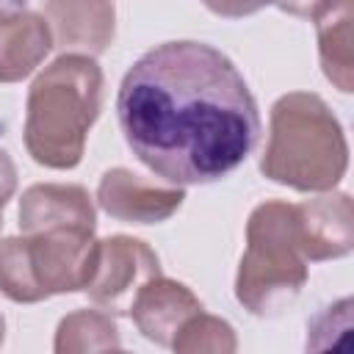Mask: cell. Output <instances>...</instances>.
Instances as JSON below:
<instances>
[{
	"instance_id": "5bb4252c",
	"label": "cell",
	"mask_w": 354,
	"mask_h": 354,
	"mask_svg": "<svg viewBox=\"0 0 354 354\" xmlns=\"http://www.w3.org/2000/svg\"><path fill=\"white\" fill-rule=\"evenodd\" d=\"M55 354H91V351H119L122 337L113 315L108 310H75L58 321Z\"/></svg>"
},
{
	"instance_id": "5b68a950",
	"label": "cell",
	"mask_w": 354,
	"mask_h": 354,
	"mask_svg": "<svg viewBox=\"0 0 354 354\" xmlns=\"http://www.w3.org/2000/svg\"><path fill=\"white\" fill-rule=\"evenodd\" d=\"M158 274L160 260L149 243L133 235H108L100 241L97 266L83 293L111 315H124L141 285Z\"/></svg>"
},
{
	"instance_id": "7402d4cb",
	"label": "cell",
	"mask_w": 354,
	"mask_h": 354,
	"mask_svg": "<svg viewBox=\"0 0 354 354\" xmlns=\"http://www.w3.org/2000/svg\"><path fill=\"white\" fill-rule=\"evenodd\" d=\"M0 230H3V213H0Z\"/></svg>"
},
{
	"instance_id": "30bf717a",
	"label": "cell",
	"mask_w": 354,
	"mask_h": 354,
	"mask_svg": "<svg viewBox=\"0 0 354 354\" xmlns=\"http://www.w3.org/2000/svg\"><path fill=\"white\" fill-rule=\"evenodd\" d=\"M53 44L64 53L102 55L116 36L113 0H47Z\"/></svg>"
},
{
	"instance_id": "44dd1931",
	"label": "cell",
	"mask_w": 354,
	"mask_h": 354,
	"mask_svg": "<svg viewBox=\"0 0 354 354\" xmlns=\"http://www.w3.org/2000/svg\"><path fill=\"white\" fill-rule=\"evenodd\" d=\"M3 337H6V321H3V315H0V346H3Z\"/></svg>"
},
{
	"instance_id": "8992f818",
	"label": "cell",
	"mask_w": 354,
	"mask_h": 354,
	"mask_svg": "<svg viewBox=\"0 0 354 354\" xmlns=\"http://www.w3.org/2000/svg\"><path fill=\"white\" fill-rule=\"evenodd\" d=\"M25 238H28L33 274H36V282L44 299L86 290L94 274L97 249H100V241L94 238V232L44 230V232H30Z\"/></svg>"
},
{
	"instance_id": "9a60e30c",
	"label": "cell",
	"mask_w": 354,
	"mask_h": 354,
	"mask_svg": "<svg viewBox=\"0 0 354 354\" xmlns=\"http://www.w3.org/2000/svg\"><path fill=\"white\" fill-rule=\"evenodd\" d=\"M0 293L17 304H36L44 301V293L36 282L28 238L14 235L0 241Z\"/></svg>"
},
{
	"instance_id": "6da1fadb",
	"label": "cell",
	"mask_w": 354,
	"mask_h": 354,
	"mask_svg": "<svg viewBox=\"0 0 354 354\" xmlns=\"http://www.w3.org/2000/svg\"><path fill=\"white\" fill-rule=\"evenodd\" d=\"M116 116L130 152L169 185L232 174L260 138L257 102L238 66L205 41H163L122 77Z\"/></svg>"
},
{
	"instance_id": "9c48e42d",
	"label": "cell",
	"mask_w": 354,
	"mask_h": 354,
	"mask_svg": "<svg viewBox=\"0 0 354 354\" xmlns=\"http://www.w3.org/2000/svg\"><path fill=\"white\" fill-rule=\"evenodd\" d=\"M17 216L25 235L44 230H97L94 199L75 183H36L25 188Z\"/></svg>"
},
{
	"instance_id": "7a4b0ae2",
	"label": "cell",
	"mask_w": 354,
	"mask_h": 354,
	"mask_svg": "<svg viewBox=\"0 0 354 354\" xmlns=\"http://www.w3.org/2000/svg\"><path fill=\"white\" fill-rule=\"evenodd\" d=\"M105 77L94 55L64 53L44 66L28 88L25 149L55 171H69L83 160L88 130L102 111Z\"/></svg>"
},
{
	"instance_id": "ba28073f",
	"label": "cell",
	"mask_w": 354,
	"mask_h": 354,
	"mask_svg": "<svg viewBox=\"0 0 354 354\" xmlns=\"http://www.w3.org/2000/svg\"><path fill=\"white\" fill-rule=\"evenodd\" d=\"M296 235L307 263L346 257L354 246L351 196L343 191H324L296 205Z\"/></svg>"
},
{
	"instance_id": "8fae6325",
	"label": "cell",
	"mask_w": 354,
	"mask_h": 354,
	"mask_svg": "<svg viewBox=\"0 0 354 354\" xmlns=\"http://www.w3.org/2000/svg\"><path fill=\"white\" fill-rule=\"evenodd\" d=\"M199 310H202V301L196 299V293L188 285L158 274L141 285V290L136 293L127 313H130L136 329L149 343L171 348V340L180 332V326Z\"/></svg>"
},
{
	"instance_id": "e0dca14e",
	"label": "cell",
	"mask_w": 354,
	"mask_h": 354,
	"mask_svg": "<svg viewBox=\"0 0 354 354\" xmlns=\"http://www.w3.org/2000/svg\"><path fill=\"white\" fill-rule=\"evenodd\" d=\"M207 11H213L216 17L224 19H243L257 14L260 8H266L271 0H202Z\"/></svg>"
},
{
	"instance_id": "ac0fdd59",
	"label": "cell",
	"mask_w": 354,
	"mask_h": 354,
	"mask_svg": "<svg viewBox=\"0 0 354 354\" xmlns=\"http://www.w3.org/2000/svg\"><path fill=\"white\" fill-rule=\"evenodd\" d=\"M279 11L290 14V17H301V19H315L332 0H271Z\"/></svg>"
},
{
	"instance_id": "7c38bea8",
	"label": "cell",
	"mask_w": 354,
	"mask_h": 354,
	"mask_svg": "<svg viewBox=\"0 0 354 354\" xmlns=\"http://www.w3.org/2000/svg\"><path fill=\"white\" fill-rule=\"evenodd\" d=\"M53 47V33L41 14L22 11L0 22V83H19L33 75Z\"/></svg>"
},
{
	"instance_id": "277c9868",
	"label": "cell",
	"mask_w": 354,
	"mask_h": 354,
	"mask_svg": "<svg viewBox=\"0 0 354 354\" xmlns=\"http://www.w3.org/2000/svg\"><path fill=\"white\" fill-rule=\"evenodd\" d=\"M307 282V260L299 252L296 205L260 202L246 221V252L235 274V299L257 318L285 310Z\"/></svg>"
},
{
	"instance_id": "d6986e66",
	"label": "cell",
	"mask_w": 354,
	"mask_h": 354,
	"mask_svg": "<svg viewBox=\"0 0 354 354\" xmlns=\"http://www.w3.org/2000/svg\"><path fill=\"white\" fill-rule=\"evenodd\" d=\"M17 191V163L6 149H0V213Z\"/></svg>"
},
{
	"instance_id": "4fadbf2b",
	"label": "cell",
	"mask_w": 354,
	"mask_h": 354,
	"mask_svg": "<svg viewBox=\"0 0 354 354\" xmlns=\"http://www.w3.org/2000/svg\"><path fill=\"white\" fill-rule=\"evenodd\" d=\"M351 19L354 0H332L313 22L318 36V58L324 77L343 94L354 91V55H351Z\"/></svg>"
},
{
	"instance_id": "ffe728a7",
	"label": "cell",
	"mask_w": 354,
	"mask_h": 354,
	"mask_svg": "<svg viewBox=\"0 0 354 354\" xmlns=\"http://www.w3.org/2000/svg\"><path fill=\"white\" fill-rule=\"evenodd\" d=\"M28 0H0V22H8L25 11Z\"/></svg>"
},
{
	"instance_id": "52a82bcc",
	"label": "cell",
	"mask_w": 354,
	"mask_h": 354,
	"mask_svg": "<svg viewBox=\"0 0 354 354\" xmlns=\"http://www.w3.org/2000/svg\"><path fill=\"white\" fill-rule=\"evenodd\" d=\"M183 202V185H158L124 166L108 169L97 185V205L111 218L127 224H160L171 218Z\"/></svg>"
},
{
	"instance_id": "2e32d148",
	"label": "cell",
	"mask_w": 354,
	"mask_h": 354,
	"mask_svg": "<svg viewBox=\"0 0 354 354\" xmlns=\"http://www.w3.org/2000/svg\"><path fill=\"white\" fill-rule=\"evenodd\" d=\"M177 354H232L238 351V337L230 321L207 313H194L171 340Z\"/></svg>"
},
{
	"instance_id": "3957f363",
	"label": "cell",
	"mask_w": 354,
	"mask_h": 354,
	"mask_svg": "<svg viewBox=\"0 0 354 354\" xmlns=\"http://www.w3.org/2000/svg\"><path fill=\"white\" fill-rule=\"evenodd\" d=\"M348 169L340 119L315 91H288L271 105L268 141L260 158L266 180L301 191H332Z\"/></svg>"
}]
</instances>
